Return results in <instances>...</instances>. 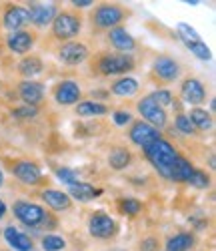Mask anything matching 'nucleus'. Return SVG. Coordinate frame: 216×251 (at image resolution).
Returning a JSON list of instances; mask_svg holds the SVG:
<instances>
[{"label": "nucleus", "instance_id": "34", "mask_svg": "<svg viewBox=\"0 0 216 251\" xmlns=\"http://www.w3.org/2000/svg\"><path fill=\"white\" fill-rule=\"evenodd\" d=\"M148 97L152 99V100L158 104L160 109H164V111L170 107L172 102H174V97H172V93H170L168 89H156V91H152V93H150Z\"/></svg>", "mask_w": 216, "mask_h": 251}, {"label": "nucleus", "instance_id": "18", "mask_svg": "<svg viewBox=\"0 0 216 251\" xmlns=\"http://www.w3.org/2000/svg\"><path fill=\"white\" fill-rule=\"evenodd\" d=\"M106 40H108V45L114 49V52H120V54H134V50L138 49L136 38L124 26H116L112 30H108Z\"/></svg>", "mask_w": 216, "mask_h": 251}, {"label": "nucleus", "instance_id": "31", "mask_svg": "<svg viewBox=\"0 0 216 251\" xmlns=\"http://www.w3.org/2000/svg\"><path fill=\"white\" fill-rule=\"evenodd\" d=\"M174 129L178 133L186 135V137H198L200 135L196 129H194V125H192V121L188 119L186 113H176V117H174Z\"/></svg>", "mask_w": 216, "mask_h": 251}, {"label": "nucleus", "instance_id": "28", "mask_svg": "<svg viewBox=\"0 0 216 251\" xmlns=\"http://www.w3.org/2000/svg\"><path fill=\"white\" fill-rule=\"evenodd\" d=\"M116 209H118L120 215L128 217V219H134L144 211V203L140 199H136V197L126 195V197H118L116 199Z\"/></svg>", "mask_w": 216, "mask_h": 251}, {"label": "nucleus", "instance_id": "35", "mask_svg": "<svg viewBox=\"0 0 216 251\" xmlns=\"http://www.w3.org/2000/svg\"><path fill=\"white\" fill-rule=\"evenodd\" d=\"M54 173H56V177H58L62 183H66L68 187L80 183L78 173H76L74 169H68V167H54Z\"/></svg>", "mask_w": 216, "mask_h": 251}, {"label": "nucleus", "instance_id": "20", "mask_svg": "<svg viewBox=\"0 0 216 251\" xmlns=\"http://www.w3.org/2000/svg\"><path fill=\"white\" fill-rule=\"evenodd\" d=\"M42 71H44V60H42V56L32 52L22 56L16 65V73L18 76H22V80H34V76L42 75Z\"/></svg>", "mask_w": 216, "mask_h": 251}, {"label": "nucleus", "instance_id": "25", "mask_svg": "<svg viewBox=\"0 0 216 251\" xmlns=\"http://www.w3.org/2000/svg\"><path fill=\"white\" fill-rule=\"evenodd\" d=\"M162 247H164V251H192L196 247V235L192 231L174 233L166 239V243Z\"/></svg>", "mask_w": 216, "mask_h": 251}, {"label": "nucleus", "instance_id": "29", "mask_svg": "<svg viewBox=\"0 0 216 251\" xmlns=\"http://www.w3.org/2000/svg\"><path fill=\"white\" fill-rule=\"evenodd\" d=\"M186 115H188V119L192 121L194 129H196L198 133H206L214 127V117L202 107H192L190 113H186Z\"/></svg>", "mask_w": 216, "mask_h": 251}, {"label": "nucleus", "instance_id": "41", "mask_svg": "<svg viewBox=\"0 0 216 251\" xmlns=\"http://www.w3.org/2000/svg\"><path fill=\"white\" fill-rule=\"evenodd\" d=\"M4 215H6V203H4L2 199H0V221L4 219Z\"/></svg>", "mask_w": 216, "mask_h": 251}, {"label": "nucleus", "instance_id": "37", "mask_svg": "<svg viewBox=\"0 0 216 251\" xmlns=\"http://www.w3.org/2000/svg\"><path fill=\"white\" fill-rule=\"evenodd\" d=\"M162 247V241L158 235H144L140 241H138V251H160Z\"/></svg>", "mask_w": 216, "mask_h": 251}, {"label": "nucleus", "instance_id": "47", "mask_svg": "<svg viewBox=\"0 0 216 251\" xmlns=\"http://www.w3.org/2000/svg\"><path fill=\"white\" fill-rule=\"evenodd\" d=\"M0 237H2V229H0Z\"/></svg>", "mask_w": 216, "mask_h": 251}, {"label": "nucleus", "instance_id": "12", "mask_svg": "<svg viewBox=\"0 0 216 251\" xmlns=\"http://www.w3.org/2000/svg\"><path fill=\"white\" fill-rule=\"evenodd\" d=\"M52 99L60 107H74V104L82 100V89L76 80L64 78V80H58L52 87Z\"/></svg>", "mask_w": 216, "mask_h": 251}, {"label": "nucleus", "instance_id": "14", "mask_svg": "<svg viewBox=\"0 0 216 251\" xmlns=\"http://www.w3.org/2000/svg\"><path fill=\"white\" fill-rule=\"evenodd\" d=\"M26 10L30 16V25L34 28H46L52 25V20L58 14L60 6L56 2H28Z\"/></svg>", "mask_w": 216, "mask_h": 251}, {"label": "nucleus", "instance_id": "11", "mask_svg": "<svg viewBox=\"0 0 216 251\" xmlns=\"http://www.w3.org/2000/svg\"><path fill=\"white\" fill-rule=\"evenodd\" d=\"M136 111L142 117L140 121L152 125V127L158 131H162L168 125V113L164 109H160L150 97H142L140 100H136Z\"/></svg>", "mask_w": 216, "mask_h": 251}, {"label": "nucleus", "instance_id": "26", "mask_svg": "<svg viewBox=\"0 0 216 251\" xmlns=\"http://www.w3.org/2000/svg\"><path fill=\"white\" fill-rule=\"evenodd\" d=\"M140 91V82L132 76H118L110 82L108 87V93H112L114 97H134Z\"/></svg>", "mask_w": 216, "mask_h": 251}, {"label": "nucleus", "instance_id": "27", "mask_svg": "<svg viewBox=\"0 0 216 251\" xmlns=\"http://www.w3.org/2000/svg\"><path fill=\"white\" fill-rule=\"evenodd\" d=\"M194 169H196L194 163L190 159H186L184 155H180L174 161V165H172V171H170L168 181H172V183H188V179L192 177Z\"/></svg>", "mask_w": 216, "mask_h": 251}, {"label": "nucleus", "instance_id": "3", "mask_svg": "<svg viewBox=\"0 0 216 251\" xmlns=\"http://www.w3.org/2000/svg\"><path fill=\"white\" fill-rule=\"evenodd\" d=\"M132 10L116 2H100L90 10L88 23L92 32H108L116 26H122L126 18H130Z\"/></svg>", "mask_w": 216, "mask_h": 251}, {"label": "nucleus", "instance_id": "1", "mask_svg": "<svg viewBox=\"0 0 216 251\" xmlns=\"http://www.w3.org/2000/svg\"><path fill=\"white\" fill-rule=\"evenodd\" d=\"M90 60V73L96 76H128V73H132L136 69L134 54H120V52H110V50H100Z\"/></svg>", "mask_w": 216, "mask_h": 251}, {"label": "nucleus", "instance_id": "15", "mask_svg": "<svg viewBox=\"0 0 216 251\" xmlns=\"http://www.w3.org/2000/svg\"><path fill=\"white\" fill-rule=\"evenodd\" d=\"M178 95L186 104H192V107H200L202 102H206V87L196 76H186L180 82Z\"/></svg>", "mask_w": 216, "mask_h": 251}, {"label": "nucleus", "instance_id": "22", "mask_svg": "<svg viewBox=\"0 0 216 251\" xmlns=\"http://www.w3.org/2000/svg\"><path fill=\"white\" fill-rule=\"evenodd\" d=\"M66 195L72 201H78V203H90V201H94V199H98L102 195V189H100V187H94L92 183L80 181V183L68 187Z\"/></svg>", "mask_w": 216, "mask_h": 251}, {"label": "nucleus", "instance_id": "16", "mask_svg": "<svg viewBox=\"0 0 216 251\" xmlns=\"http://www.w3.org/2000/svg\"><path fill=\"white\" fill-rule=\"evenodd\" d=\"M160 137H162V133L158 129H154L152 125H148V123H144L140 119L132 121L130 127H128V139H130L132 145H136V147H140V149H144L146 145L154 143Z\"/></svg>", "mask_w": 216, "mask_h": 251}, {"label": "nucleus", "instance_id": "9", "mask_svg": "<svg viewBox=\"0 0 216 251\" xmlns=\"http://www.w3.org/2000/svg\"><path fill=\"white\" fill-rule=\"evenodd\" d=\"M90 49L82 40H70V43H62L56 49V58L66 67H78L84 65L90 58Z\"/></svg>", "mask_w": 216, "mask_h": 251}, {"label": "nucleus", "instance_id": "39", "mask_svg": "<svg viewBox=\"0 0 216 251\" xmlns=\"http://www.w3.org/2000/svg\"><path fill=\"white\" fill-rule=\"evenodd\" d=\"M112 121H114V125H118V127H126V125H130L134 119L128 111H112Z\"/></svg>", "mask_w": 216, "mask_h": 251}, {"label": "nucleus", "instance_id": "33", "mask_svg": "<svg viewBox=\"0 0 216 251\" xmlns=\"http://www.w3.org/2000/svg\"><path fill=\"white\" fill-rule=\"evenodd\" d=\"M188 185L194 187V189H198V191H204L212 185V177L204 169H194L192 177L188 179Z\"/></svg>", "mask_w": 216, "mask_h": 251}, {"label": "nucleus", "instance_id": "23", "mask_svg": "<svg viewBox=\"0 0 216 251\" xmlns=\"http://www.w3.org/2000/svg\"><path fill=\"white\" fill-rule=\"evenodd\" d=\"M106 161H108V167H110L112 171L120 173V171H126L128 167L132 165L134 155H132V151L128 149V147H124V145H116V147L110 149Z\"/></svg>", "mask_w": 216, "mask_h": 251}, {"label": "nucleus", "instance_id": "46", "mask_svg": "<svg viewBox=\"0 0 216 251\" xmlns=\"http://www.w3.org/2000/svg\"><path fill=\"white\" fill-rule=\"evenodd\" d=\"M0 251H12V249H0Z\"/></svg>", "mask_w": 216, "mask_h": 251}, {"label": "nucleus", "instance_id": "6", "mask_svg": "<svg viewBox=\"0 0 216 251\" xmlns=\"http://www.w3.org/2000/svg\"><path fill=\"white\" fill-rule=\"evenodd\" d=\"M86 229H88V235L98 241H112L120 233L118 221L112 215H108L106 211H102V209H96V211L88 215Z\"/></svg>", "mask_w": 216, "mask_h": 251}, {"label": "nucleus", "instance_id": "19", "mask_svg": "<svg viewBox=\"0 0 216 251\" xmlns=\"http://www.w3.org/2000/svg\"><path fill=\"white\" fill-rule=\"evenodd\" d=\"M40 201L44 203L50 211L62 213V211H70L72 209V199L66 195V191H60V189H42L38 193Z\"/></svg>", "mask_w": 216, "mask_h": 251}, {"label": "nucleus", "instance_id": "44", "mask_svg": "<svg viewBox=\"0 0 216 251\" xmlns=\"http://www.w3.org/2000/svg\"><path fill=\"white\" fill-rule=\"evenodd\" d=\"M214 109H216V102H214V99H212V100H210V111L214 113ZM212 113H210V115H212Z\"/></svg>", "mask_w": 216, "mask_h": 251}, {"label": "nucleus", "instance_id": "48", "mask_svg": "<svg viewBox=\"0 0 216 251\" xmlns=\"http://www.w3.org/2000/svg\"><path fill=\"white\" fill-rule=\"evenodd\" d=\"M0 89H2V82H0Z\"/></svg>", "mask_w": 216, "mask_h": 251}, {"label": "nucleus", "instance_id": "38", "mask_svg": "<svg viewBox=\"0 0 216 251\" xmlns=\"http://www.w3.org/2000/svg\"><path fill=\"white\" fill-rule=\"evenodd\" d=\"M176 30H178L180 40H202V38H200V34H198L196 30H194L190 25H186V23H178Z\"/></svg>", "mask_w": 216, "mask_h": 251}, {"label": "nucleus", "instance_id": "17", "mask_svg": "<svg viewBox=\"0 0 216 251\" xmlns=\"http://www.w3.org/2000/svg\"><path fill=\"white\" fill-rule=\"evenodd\" d=\"M16 95L22 100V104L26 107H36L40 109L42 100H44V85L38 80H20L16 85Z\"/></svg>", "mask_w": 216, "mask_h": 251}, {"label": "nucleus", "instance_id": "24", "mask_svg": "<svg viewBox=\"0 0 216 251\" xmlns=\"http://www.w3.org/2000/svg\"><path fill=\"white\" fill-rule=\"evenodd\" d=\"M110 113V107L100 100H80L74 104V115L80 119H98Z\"/></svg>", "mask_w": 216, "mask_h": 251}, {"label": "nucleus", "instance_id": "10", "mask_svg": "<svg viewBox=\"0 0 216 251\" xmlns=\"http://www.w3.org/2000/svg\"><path fill=\"white\" fill-rule=\"evenodd\" d=\"M38 43V32L34 28H24V30H16V32H8L4 38V47L18 54V56H26L30 54V50L34 49V45Z\"/></svg>", "mask_w": 216, "mask_h": 251}, {"label": "nucleus", "instance_id": "4", "mask_svg": "<svg viewBox=\"0 0 216 251\" xmlns=\"http://www.w3.org/2000/svg\"><path fill=\"white\" fill-rule=\"evenodd\" d=\"M142 153H144V159L154 167V171L166 181L170 177L172 165H174V161L180 157V153H178V149L174 147V145H172L170 141H166V139H162V137L156 139L154 143L146 145V147L142 149Z\"/></svg>", "mask_w": 216, "mask_h": 251}, {"label": "nucleus", "instance_id": "5", "mask_svg": "<svg viewBox=\"0 0 216 251\" xmlns=\"http://www.w3.org/2000/svg\"><path fill=\"white\" fill-rule=\"evenodd\" d=\"M84 26V16L74 8H60L50 25V38L56 43H70L80 36Z\"/></svg>", "mask_w": 216, "mask_h": 251}, {"label": "nucleus", "instance_id": "40", "mask_svg": "<svg viewBox=\"0 0 216 251\" xmlns=\"http://www.w3.org/2000/svg\"><path fill=\"white\" fill-rule=\"evenodd\" d=\"M72 8L74 10H82V8H88V6H92V4H96L94 0H72Z\"/></svg>", "mask_w": 216, "mask_h": 251}, {"label": "nucleus", "instance_id": "32", "mask_svg": "<svg viewBox=\"0 0 216 251\" xmlns=\"http://www.w3.org/2000/svg\"><path fill=\"white\" fill-rule=\"evenodd\" d=\"M182 43L186 45V49L196 56V58H200V60H210L212 58V52H210V49L206 47V43L204 40H182Z\"/></svg>", "mask_w": 216, "mask_h": 251}, {"label": "nucleus", "instance_id": "2", "mask_svg": "<svg viewBox=\"0 0 216 251\" xmlns=\"http://www.w3.org/2000/svg\"><path fill=\"white\" fill-rule=\"evenodd\" d=\"M12 215L18 223H22L28 229H40V231H52L58 227V217L48 211L46 207H42L32 201H14L12 203Z\"/></svg>", "mask_w": 216, "mask_h": 251}, {"label": "nucleus", "instance_id": "21", "mask_svg": "<svg viewBox=\"0 0 216 251\" xmlns=\"http://www.w3.org/2000/svg\"><path fill=\"white\" fill-rule=\"evenodd\" d=\"M2 235H4V239H6V243L10 245L12 251H34V241H32V237L26 235V233H22V231H20L18 227H14V225L4 227Z\"/></svg>", "mask_w": 216, "mask_h": 251}, {"label": "nucleus", "instance_id": "45", "mask_svg": "<svg viewBox=\"0 0 216 251\" xmlns=\"http://www.w3.org/2000/svg\"><path fill=\"white\" fill-rule=\"evenodd\" d=\"M0 49H2V38H0Z\"/></svg>", "mask_w": 216, "mask_h": 251}, {"label": "nucleus", "instance_id": "13", "mask_svg": "<svg viewBox=\"0 0 216 251\" xmlns=\"http://www.w3.org/2000/svg\"><path fill=\"white\" fill-rule=\"evenodd\" d=\"M28 26H30V16L26 6L12 4V2H6L2 6V28H6L8 32H16V30H24Z\"/></svg>", "mask_w": 216, "mask_h": 251}, {"label": "nucleus", "instance_id": "36", "mask_svg": "<svg viewBox=\"0 0 216 251\" xmlns=\"http://www.w3.org/2000/svg\"><path fill=\"white\" fill-rule=\"evenodd\" d=\"M38 111H40V109H36V107H26V104H22V107L12 109L10 115H12V119H16V121H32V119L38 117Z\"/></svg>", "mask_w": 216, "mask_h": 251}, {"label": "nucleus", "instance_id": "8", "mask_svg": "<svg viewBox=\"0 0 216 251\" xmlns=\"http://www.w3.org/2000/svg\"><path fill=\"white\" fill-rule=\"evenodd\" d=\"M8 171L22 185L36 187V185L44 183V173H42L40 165L30 159H12L8 165Z\"/></svg>", "mask_w": 216, "mask_h": 251}, {"label": "nucleus", "instance_id": "7", "mask_svg": "<svg viewBox=\"0 0 216 251\" xmlns=\"http://www.w3.org/2000/svg\"><path fill=\"white\" fill-rule=\"evenodd\" d=\"M182 75V67L174 56L168 54H160L154 58L152 67H150V78H152L156 85H172L176 82Z\"/></svg>", "mask_w": 216, "mask_h": 251}, {"label": "nucleus", "instance_id": "30", "mask_svg": "<svg viewBox=\"0 0 216 251\" xmlns=\"http://www.w3.org/2000/svg\"><path fill=\"white\" fill-rule=\"evenodd\" d=\"M40 247L44 251H62L66 249V239L56 233H44L40 237Z\"/></svg>", "mask_w": 216, "mask_h": 251}, {"label": "nucleus", "instance_id": "49", "mask_svg": "<svg viewBox=\"0 0 216 251\" xmlns=\"http://www.w3.org/2000/svg\"><path fill=\"white\" fill-rule=\"evenodd\" d=\"M118 251H124V249H118Z\"/></svg>", "mask_w": 216, "mask_h": 251}, {"label": "nucleus", "instance_id": "42", "mask_svg": "<svg viewBox=\"0 0 216 251\" xmlns=\"http://www.w3.org/2000/svg\"><path fill=\"white\" fill-rule=\"evenodd\" d=\"M90 97L94 100H98V97H108V91H96V93H90Z\"/></svg>", "mask_w": 216, "mask_h": 251}, {"label": "nucleus", "instance_id": "43", "mask_svg": "<svg viewBox=\"0 0 216 251\" xmlns=\"http://www.w3.org/2000/svg\"><path fill=\"white\" fill-rule=\"evenodd\" d=\"M2 185H4V173H2V169H0V189H2Z\"/></svg>", "mask_w": 216, "mask_h": 251}]
</instances>
